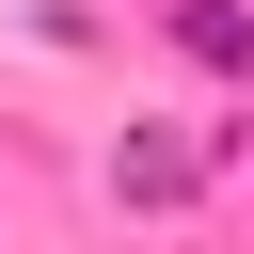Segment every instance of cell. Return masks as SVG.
<instances>
[{
    "label": "cell",
    "mask_w": 254,
    "mask_h": 254,
    "mask_svg": "<svg viewBox=\"0 0 254 254\" xmlns=\"http://www.w3.org/2000/svg\"><path fill=\"white\" fill-rule=\"evenodd\" d=\"M111 190H127V206H190V190H206V159H190L175 127H143V143H111Z\"/></svg>",
    "instance_id": "obj_1"
},
{
    "label": "cell",
    "mask_w": 254,
    "mask_h": 254,
    "mask_svg": "<svg viewBox=\"0 0 254 254\" xmlns=\"http://www.w3.org/2000/svg\"><path fill=\"white\" fill-rule=\"evenodd\" d=\"M175 48L222 64V79H254V16H222V0H175Z\"/></svg>",
    "instance_id": "obj_2"
}]
</instances>
